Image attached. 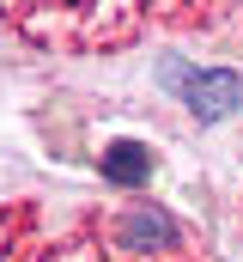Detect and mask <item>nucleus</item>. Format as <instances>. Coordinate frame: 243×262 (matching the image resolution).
Instances as JSON below:
<instances>
[{"label": "nucleus", "instance_id": "2", "mask_svg": "<svg viewBox=\"0 0 243 262\" xmlns=\"http://www.w3.org/2000/svg\"><path fill=\"white\" fill-rule=\"evenodd\" d=\"M171 250L177 244V220L171 213H158V207H140V213H128L121 220V250Z\"/></svg>", "mask_w": 243, "mask_h": 262}, {"label": "nucleus", "instance_id": "1", "mask_svg": "<svg viewBox=\"0 0 243 262\" xmlns=\"http://www.w3.org/2000/svg\"><path fill=\"white\" fill-rule=\"evenodd\" d=\"M171 85L182 92V104L201 116V122H219V116H231L243 104V79L237 73H225V67H171Z\"/></svg>", "mask_w": 243, "mask_h": 262}, {"label": "nucleus", "instance_id": "3", "mask_svg": "<svg viewBox=\"0 0 243 262\" xmlns=\"http://www.w3.org/2000/svg\"><path fill=\"white\" fill-rule=\"evenodd\" d=\"M104 177H110V183H121V189L146 183V177H152V152H146L140 140H116V146L104 152Z\"/></svg>", "mask_w": 243, "mask_h": 262}]
</instances>
